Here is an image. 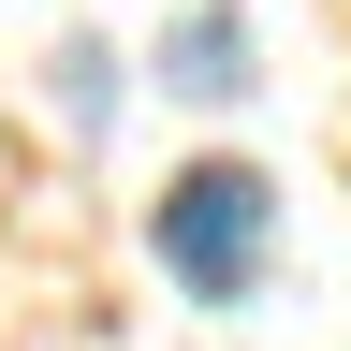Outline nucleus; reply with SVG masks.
Returning a JSON list of instances; mask_svg holds the SVG:
<instances>
[{
  "label": "nucleus",
  "instance_id": "f257e3e1",
  "mask_svg": "<svg viewBox=\"0 0 351 351\" xmlns=\"http://www.w3.org/2000/svg\"><path fill=\"white\" fill-rule=\"evenodd\" d=\"M147 249H161V278L191 307H249L263 263H278V176H263V161H191L147 205Z\"/></svg>",
  "mask_w": 351,
  "mask_h": 351
},
{
  "label": "nucleus",
  "instance_id": "f03ea898",
  "mask_svg": "<svg viewBox=\"0 0 351 351\" xmlns=\"http://www.w3.org/2000/svg\"><path fill=\"white\" fill-rule=\"evenodd\" d=\"M161 88L176 103H249V15L234 0H191V15L161 29Z\"/></svg>",
  "mask_w": 351,
  "mask_h": 351
},
{
  "label": "nucleus",
  "instance_id": "7ed1b4c3",
  "mask_svg": "<svg viewBox=\"0 0 351 351\" xmlns=\"http://www.w3.org/2000/svg\"><path fill=\"white\" fill-rule=\"evenodd\" d=\"M44 73H59V103H73V132H103V117H117V59H103L88 29H73V44H59Z\"/></svg>",
  "mask_w": 351,
  "mask_h": 351
}]
</instances>
